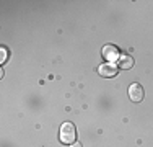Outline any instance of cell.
<instances>
[{
    "mask_svg": "<svg viewBox=\"0 0 153 147\" xmlns=\"http://www.w3.org/2000/svg\"><path fill=\"white\" fill-rule=\"evenodd\" d=\"M129 97H130V100H132L134 103H140L142 100H143L145 93H143V88L140 87V83H134V85H130Z\"/></svg>",
    "mask_w": 153,
    "mask_h": 147,
    "instance_id": "277c9868",
    "label": "cell"
},
{
    "mask_svg": "<svg viewBox=\"0 0 153 147\" xmlns=\"http://www.w3.org/2000/svg\"><path fill=\"white\" fill-rule=\"evenodd\" d=\"M101 54H103V57L109 62L119 61V57H121V52H119V49L114 46V44H106V46L101 49Z\"/></svg>",
    "mask_w": 153,
    "mask_h": 147,
    "instance_id": "7a4b0ae2",
    "label": "cell"
},
{
    "mask_svg": "<svg viewBox=\"0 0 153 147\" xmlns=\"http://www.w3.org/2000/svg\"><path fill=\"white\" fill-rule=\"evenodd\" d=\"M72 147H83V146L80 144V142H74V146H72Z\"/></svg>",
    "mask_w": 153,
    "mask_h": 147,
    "instance_id": "52a82bcc",
    "label": "cell"
},
{
    "mask_svg": "<svg viewBox=\"0 0 153 147\" xmlns=\"http://www.w3.org/2000/svg\"><path fill=\"white\" fill-rule=\"evenodd\" d=\"M76 139V129L72 123H64L60 126V141L64 144H74Z\"/></svg>",
    "mask_w": 153,
    "mask_h": 147,
    "instance_id": "6da1fadb",
    "label": "cell"
},
{
    "mask_svg": "<svg viewBox=\"0 0 153 147\" xmlns=\"http://www.w3.org/2000/svg\"><path fill=\"white\" fill-rule=\"evenodd\" d=\"M119 72V67H116L114 64H103L98 67V74H100L101 77H106V79H112V77H116Z\"/></svg>",
    "mask_w": 153,
    "mask_h": 147,
    "instance_id": "3957f363",
    "label": "cell"
},
{
    "mask_svg": "<svg viewBox=\"0 0 153 147\" xmlns=\"http://www.w3.org/2000/svg\"><path fill=\"white\" fill-rule=\"evenodd\" d=\"M117 64H119V69H124V70H130V69L134 67V57L132 56H121L119 57V61H117Z\"/></svg>",
    "mask_w": 153,
    "mask_h": 147,
    "instance_id": "5b68a950",
    "label": "cell"
},
{
    "mask_svg": "<svg viewBox=\"0 0 153 147\" xmlns=\"http://www.w3.org/2000/svg\"><path fill=\"white\" fill-rule=\"evenodd\" d=\"M5 57H7V51H5V49H2V59H0V61L3 62V61H5Z\"/></svg>",
    "mask_w": 153,
    "mask_h": 147,
    "instance_id": "8992f818",
    "label": "cell"
}]
</instances>
